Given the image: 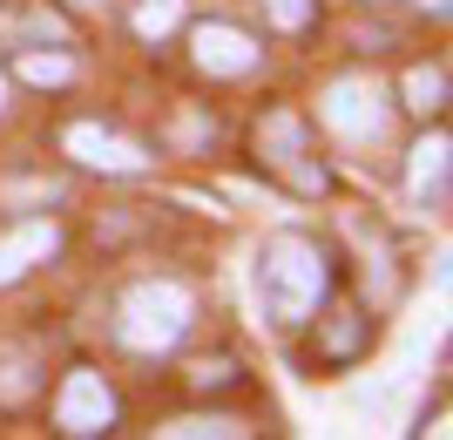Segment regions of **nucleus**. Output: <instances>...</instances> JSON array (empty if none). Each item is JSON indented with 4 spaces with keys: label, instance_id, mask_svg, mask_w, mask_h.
I'll list each match as a JSON object with an SVG mask.
<instances>
[{
    "label": "nucleus",
    "instance_id": "nucleus-1",
    "mask_svg": "<svg viewBox=\"0 0 453 440\" xmlns=\"http://www.w3.org/2000/svg\"><path fill=\"white\" fill-rule=\"evenodd\" d=\"M325 285H332V265L311 237H271L265 258H257V298L278 326H304L311 312L325 305Z\"/></svg>",
    "mask_w": 453,
    "mask_h": 440
},
{
    "label": "nucleus",
    "instance_id": "nucleus-2",
    "mask_svg": "<svg viewBox=\"0 0 453 440\" xmlns=\"http://www.w3.org/2000/svg\"><path fill=\"white\" fill-rule=\"evenodd\" d=\"M189 319H196L189 285H176V278H142V285H129V298L115 312V332H122L129 352H170L189 332Z\"/></svg>",
    "mask_w": 453,
    "mask_h": 440
},
{
    "label": "nucleus",
    "instance_id": "nucleus-3",
    "mask_svg": "<svg viewBox=\"0 0 453 440\" xmlns=\"http://www.w3.org/2000/svg\"><path fill=\"white\" fill-rule=\"evenodd\" d=\"M319 115L345 135V143H379V135H386L393 102H386V89H379L372 75H345V81H332V89H325Z\"/></svg>",
    "mask_w": 453,
    "mask_h": 440
},
{
    "label": "nucleus",
    "instance_id": "nucleus-4",
    "mask_svg": "<svg viewBox=\"0 0 453 440\" xmlns=\"http://www.w3.org/2000/svg\"><path fill=\"white\" fill-rule=\"evenodd\" d=\"M55 427H61L68 440L109 434V427H115V393H109V380H102V373H88V366H75V373L61 380V393H55Z\"/></svg>",
    "mask_w": 453,
    "mask_h": 440
},
{
    "label": "nucleus",
    "instance_id": "nucleus-5",
    "mask_svg": "<svg viewBox=\"0 0 453 440\" xmlns=\"http://www.w3.org/2000/svg\"><path fill=\"white\" fill-rule=\"evenodd\" d=\"M257 156H265V170H278L291 190H304V197H319L325 190V170L319 163H304V122L298 115H265L257 122Z\"/></svg>",
    "mask_w": 453,
    "mask_h": 440
},
{
    "label": "nucleus",
    "instance_id": "nucleus-6",
    "mask_svg": "<svg viewBox=\"0 0 453 440\" xmlns=\"http://www.w3.org/2000/svg\"><path fill=\"white\" fill-rule=\"evenodd\" d=\"M61 150L75 156V163H88V170H102V176L150 170V150H142L135 135H122V129H102V122H75V129L61 135Z\"/></svg>",
    "mask_w": 453,
    "mask_h": 440
},
{
    "label": "nucleus",
    "instance_id": "nucleus-7",
    "mask_svg": "<svg viewBox=\"0 0 453 440\" xmlns=\"http://www.w3.org/2000/svg\"><path fill=\"white\" fill-rule=\"evenodd\" d=\"M189 55L203 75H250L257 68V41L244 27H230V20H203L196 35H189Z\"/></svg>",
    "mask_w": 453,
    "mask_h": 440
},
{
    "label": "nucleus",
    "instance_id": "nucleus-8",
    "mask_svg": "<svg viewBox=\"0 0 453 440\" xmlns=\"http://www.w3.org/2000/svg\"><path fill=\"white\" fill-rule=\"evenodd\" d=\"M61 251V224L55 217H27V224L0 230V285H20L35 265H48Z\"/></svg>",
    "mask_w": 453,
    "mask_h": 440
},
{
    "label": "nucleus",
    "instance_id": "nucleus-9",
    "mask_svg": "<svg viewBox=\"0 0 453 440\" xmlns=\"http://www.w3.org/2000/svg\"><path fill=\"white\" fill-rule=\"evenodd\" d=\"M365 345H372V319L339 298V305L319 319V359L325 366H352V359H365Z\"/></svg>",
    "mask_w": 453,
    "mask_h": 440
},
{
    "label": "nucleus",
    "instance_id": "nucleus-10",
    "mask_svg": "<svg viewBox=\"0 0 453 440\" xmlns=\"http://www.w3.org/2000/svg\"><path fill=\"white\" fill-rule=\"evenodd\" d=\"M447 156H453L447 129H426V135L413 143V163H406V190H413V204H426V211H440V204H447Z\"/></svg>",
    "mask_w": 453,
    "mask_h": 440
},
{
    "label": "nucleus",
    "instance_id": "nucleus-11",
    "mask_svg": "<svg viewBox=\"0 0 453 440\" xmlns=\"http://www.w3.org/2000/svg\"><path fill=\"white\" fill-rule=\"evenodd\" d=\"M406 109L413 115H440L447 109V68H413V75H406Z\"/></svg>",
    "mask_w": 453,
    "mask_h": 440
},
{
    "label": "nucleus",
    "instance_id": "nucleus-12",
    "mask_svg": "<svg viewBox=\"0 0 453 440\" xmlns=\"http://www.w3.org/2000/svg\"><path fill=\"white\" fill-rule=\"evenodd\" d=\"M20 75L35 81V89H61V81H75V61L68 55H35V48H27V55H20Z\"/></svg>",
    "mask_w": 453,
    "mask_h": 440
},
{
    "label": "nucleus",
    "instance_id": "nucleus-13",
    "mask_svg": "<svg viewBox=\"0 0 453 440\" xmlns=\"http://www.w3.org/2000/svg\"><path fill=\"white\" fill-rule=\"evenodd\" d=\"M176 20H183V0H142V7H135V35H142V41H163Z\"/></svg>",
    "mask_w": 453,
    "mask_h": 440
},
{
    "label": "nucleus",
    "instance_id": "nucleus-14",
    "mask_svg": "<svg viewBox=\"0 0 453 440\" xmlns=\"http://www.w3.org/2000/svg\"><path fill=\"white\" fill-rule=\"evenodd\" d=\"M230 380H237L230 359H196L189 366V386H196V393H217V386H230Z\"/></svg>",
    "mask_w": 453,
    "mask_h": 440
},
{
    "label": "nucleus",
    "instance_id": "nucleus-15",
    "mask_svg": "<svg viewBox=\"0 0 453 440\" xmlns=\"http://www.w3.org/2000/svg\"><path fill=\"white\" fill-rule=\"evenodd\" d=\"M163 434H244V427H237V421H224V413H210V421H203V413H189V421H176V427H163Z\"/></svg>",
    "mask_w": 453,
    "mask_h": 440
},
{
    "label": "nucleus",
    "instance_id": "nucleus-16",
    "mask_svg": "<svg viewBox=\"0 0 453 440\" xmlns=\"http://www.w3.org/2000/svg\"><path fill=\"white\" fill-rule=\"evenodd\" d=\"M271 7V20H278V27H291V35H298L304 20H311V7H319V0H265Z\"/></svg>",
    "mask_w": 453,
    "mask_h": 440
},
{
    "label": "nucleus",
    "instance_id": "nucleus-17",
    "mask_svg": "<svg viewBox=\"0 0 453 440\" xmlns=\"http://www.w3.org/2000/svg\"><path fill=\"white\" fill-rule=\"evenodd\" d=\"M419 7H426V14H447V0H419Z\"/></svg>",
    "mask_w": 453,
    "mask_h": 440
},
{
    "label": "nucleus",
    "instance_id": "nucleus-18",
    "mask_svg": "<svg viewBox=\"0 0 453 440\" xmlns=\"http://www.w3.org/2000/svg\"><path fill=\"white\" fill-rule=\"evenodd\" d=\"M0 109H7V75H0Z\"/></svg>",
    "mask_w": 453,
    "mask_h": 440
},
{
    "label": "nucleus",
    "instance_id": "nucleus-19",
    "mask_svg": "<svg viewBox=\"0 0 453 440\" xmlns=\"http://www.w3.org/2000/svg\"><path fill=\"white\" fill-rule=\"evenodd\" d=\"M81 7H109V0H81Z\"/></svg>",
    "mask_w": 453,
    "mask_h": 440
}]
</instances>
